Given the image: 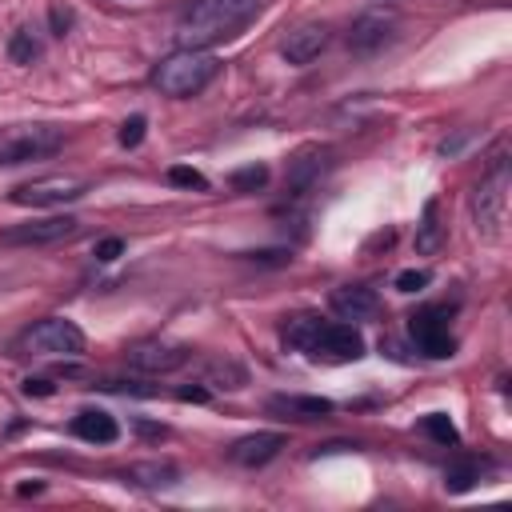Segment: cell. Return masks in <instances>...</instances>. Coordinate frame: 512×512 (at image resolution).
<instances>
[{
  "instance_id": "cell-1",
  "label": "cell",
  "mask_w": 512,
  "mask_h": 512,
  "mask_svg": "<svg viewBox=\"0 0 512 512\" xmlns=\"http://www.w3.org/2000/svg\"><path fill=\"white\" fill-rule=\"evenodd\" d=\"M256 12H260V0H188L176 16V40L180 48L224 44L240 36Z\"/></svg>"
},
{
  "instance_id": "cell-2",
  "label": "cell",
  "mask_w": 512,
  "mask_h": 512,
  "mask_svg": "<svg viewBox=\"0 0 512 512\" xmlns=\"http://www.w3.org/2000/svg\"><path fill=\"white\" fill-rule=\"evenodd\" d=\"M284 344L320 364H352L364 356V336L348 320L324 316H292L284 324Z\"/></svg>"
},
{
  "instance_id": "cell-3",
  "label": "cell",
  "mask_w": 512,
  "mask_h": 512,
  "mask_svg": "<svg viewBox=\"0 0 512 512\" xmlns=\"http://www.w3.org/2000/svg\"><path fill=\"white\" fill-rule=\"evenodd\" d=\"M220 68L224 64L212 56V48H176L152 68V84L160 88V96L192 100L220 76Z\"/></svg>"
},
{
  "instance_id": "cell-4",
  "label": "cell",
  "mask_w": 512,
  "mask_h": 512,
  "mask_svg": "<svg viewBox=\"0 0 512 512\" xmlns=\"http://www.w3.org/2000/svg\"><path fill=\"white\" fill-rule=\"evenodd\" d=\"M508 188H512V172H508V148L496 144V152L488 156V168L480 172V184L472 188V220L476 232L484 240H496L504 232V216H508Z\"/></svg>"
},
{
  "instance_id": "cell-5",
  "label": "cell",
  "mask_w": 512,
  "mask_h": 512,
  "mask_svg": "<svg viewBox=\"0 0 512 512\" xmlns=\"http://www.w3.org/2000/svg\"><path fill=\"white\" fill-rule=\"evenodd\" d=\"M84 348H88L84 332L64 316L36 320L16 340V356H48V360H76V356H84Z\"/></svg>"
},
{
  "instance_id": "cell-6",
  "label": "cell",
  "mask_w": 512,
  "mask_h": 512,
  "mask_svg": "<svg viewBox=\"0 0 512 512\" xmlns=\"http://www.w3.org/2000/svg\"><path fill=\"white\" fill-rule=\"evenodd\" d=\"M64 144V128L56 124H8L0 128V164L44 160Z\"/></svg>"
},
{
  "instance_id": "cell-7",
  "label": "cell",
  "mask_w": 512,
  "mask_h": 512,
  "mask_svg": "<svg viewBox=\"0 0 512 512\" xmlns=\"http://www.w3.org/2000/svg\"><path fill=\"white\" fill-rule=\"evenodd\" d=\"M408 336L416 344V352H424L428 360H448L456 352V336L448 328V312L428 304V308H416L408 316Z\"/></svg>"
},
{
  "instance_id": "cell-8",
  "label": "cell",
  "mask_w": 512,
  "mask_h": 512,
  "mask_svg": "<svg viewBox=\"0 0 512 512\" xmlns=\"http://www.w3.org/2000/svg\"><path fill=\"white\" fill-rule=\"evenodd\" d=\"M396 28H400V12H396V8H368V12H360V16L352 20V28H348V48H352L356 56H372V52H380L384 44H392Z\"/></svg>"
},
{
  "instance_id": "cell-9",
  "label": "cell",
  "mask_w": 512,
  "mask_h": 512,
  "mask_svg": "<svg viewBox=\"0 0 512 512\" xmlns=\"http://www.w3.org/2000/svg\"><path fill=\"white\" fill-rule=\"evenodd\" d=\"M128 364L148 376H168L192 364V348L180 340H140L136 348H128Z\"/></svg>"
},
{
  "instance_id": "cell-10",
  "label": "cell",
  "mask_w": 512,
  "mask_h": 512,
  "mask_svg": "<svg viewBox=\"0 0 512 512\" xmlns=\"http://www.w3.org/2000/svg\"><path fill=\"white\" fill-rule=\"evenodd\" d=\"M88 192V184L80 176H40V180H28L12 192L16 204H28V208H56V204H72Z\"/></svg>"
},
{
  "instance_id": "cell-11",
  "label": "cell",
  "mask_w": 512,
  "mask_h": 512,
  "mask_svg": "<svg viewBox=\"0 0 512 512\" xmlns=\"http://www.w3.org/2000/svg\"><path fill=\"white\" fill-rule=\"evenodd\" d=\"M80 228L76 216H40V220H28V224H12L0 232L4 244L12 248H40V244H56V240H68L72 232Z\"/></svg>"
},
{
  "instance_id": "cell-12",
  "label": "cell",
  "mask_w": 512,
  "mask_h": 512,
  "mask_svg": "<svg viewBox=\"0 0 512 512\" xmlns=\"http://www.w3.org/2000/svg\"><path fill=\"white\" fill-rule=\"evenodd\" d=\"M328 44H332V28L320 24V20H312V24H296V28L280 40V56H284L288 64L304 68V64H312Z\"/></svg>"
},
{
  "instance_id": "cell-13",
  "label": "cell",
  "mask_w": 512,
  "mask_h": 512,
  "mask_svg": "<svg viewBox=\"0 0 512 512\" xmlns=\"http://www.w3.org/2000/svg\"><path fill=\"white\" fill-rule=\"evenodd\" d=\"M328 160H332V152H328L324 144H304V148L288 160V176H284L288 196H304L308 188H316L320 176L328 172Z\"/></svg>"
},
{
  "instance_id": "cell-14",
  "label": "cell",
  "mask_w": 512,
  "mask_h": 512,
  "mask_svg": "<svg viewBox=\"0 0 512 512\" xmlns=\"http://www.w3.org/2000/svg\"><path fill=\"white\" fill-rule=\"evenodd\" d=\"M328 304L340 320H368V316L380 312V296L368 284H340V288H332Z\"/></svg>"
},
{
  "instance_id": "cell-15",
  "label": "cell",
  "mask_w": 512,
  "mask_h": 512,
  "mask_svg": "<svg viewBox=\"0 0 512 512\" xmlns=\"http://www.w3.org/2000/svg\"><path fill=\"white\" fill-rule=\"evenodd\" d=\"M280 448H284V432H252L228 448V460L240 468H264L268 460L280 456Z\"/></svg>"
},
{
  "instance_id": "cell-16",
  "label": "cell",
  "mask_w": 512,
  "mask_h": 512,
  "mask_svg": "<svg viewBox=\"0 0 512 512\" xmlns=\"http://www.w3.org/2000/svg\"><path fill=\"white\" fill-rule=\"evenodd\" d=\"M268 412H272L276 420H324V416H332V400L284 392V396H272V400H268Z\"/></svg>"
},
{
  "instance_id": "cell-17",
  "label": "cell",
  "mask_w": 512,
  "mask_h": 512,
  "mask_svg": "<svg viewBox=\"0 0 512 512\" xmlns=\"http://www.w3.org/2000/svg\"><path fill=\"white\" fill-rule=\"evenodd\" d=\"M72 432H76L80 440H88V444H116V440H120V424H116V416L104 412V408H84V412H76V416H72Z\"/></svg>"
},
{
  "instance_id": "cell-18",
  "label": "cell",
  "mask_w": 512,
  "mask_h": 512,
  "mask_svg": "<svg viewBox=\"0 0 512 512\" xmlns=\"http://www.w3.org/2000/svg\"><path fill=\"white\" fill-rule=\"evenodd\" d=\"M440 244H444L440 200H428V204H424V212H420V224H416V252H420V256H432Z\"/></svg>"
},
{
  "instance_id": "cell-19",
  "label": "cell",
  "mask_w": 512,
  "mask_h": 512,
  "mask_svg": "<svg viewBox=\"0 0 512 512\" xmlns=\"http://www.w3.org/2000/svg\"><path fill=\"white\" fill-rule=\"evenodd\" d=\"M200 384L236 392V388H244V384H248V372H244L240 364H232V360H212V364L200 372Z\"/></svg>"
},
{
  "instance_id": "cell-20",
  "label": "cell",
  "mask_w": 512,
  "mask_h": 512,
  "mask_svg": "<svg viewBox=\"0 0 512 512\" xmlns=\"http://www.w3.org/2000/svg\"><path fill=\"white\" fill-rule=\"evenodd\" d=\"M176 468L168 464V460H148V464H132L128 472H124V480H136V484H148V488H168V484H176Z\"/></svg>"
},
{
  "instance_id": "cell-21",
  "label": "cell",
  "mask_w": 512,
  "mask_h": 512,
  "mask_svg": "<svg viewBox=\"0 0 512 512\" xmlns=\"http://www.w3.org/2000/svg\"><path fill=\"white\" fill-rule=\"evenodd\" d=\"M476 480H480V464H476V460H460V464H452V468L444 472V488H448V492H468Z\"/></svg>"
},
{
  "instance_id": "cell-22",
  "label": "cell",
  "mask_w": 512,
  "mask_h": 512,
  "mask_svg": "<svg viewBox=\"0 0 512 512\" xmlns=\"http://www.w3.org/2000/svg\"><path fill=\"white\" fill-rule=\"evenodd\" d=\"M228 184H232L236 192H256V188L268 184V164H244V168H236V172L228 176Z\"/></svg>"
},
{
  "instance_id": "cell-23",
  "label": "cell",
  "mask_w": 512,
  "mask_h": 512,
  "mask_svg": "<svg viewBox=\"0 0 512 512\" xmlns=\"http://www.w3.org/2000/svg\"><path fill=\"white\" fill-rule=\"evenodd\" d=\"M8 56H12V64H32V60L40 56V40H36L28 28H20V32L8 40Z\"/></svg>"
},
{
  "instance_id": "cell-24",
  "label": "cell",
  "mask_w": 512,
  "mask_h": 512,
  "mask_svg": "<svg viewBox=\"0 0 512 512\" xmlns=\"http://www.w3.org/2000/svg\"><path fill=\"white\" fill-rule=\"evenodd\" d=\"M420 428H424V432H428V436H432L436 444H456V440H460L456 424H452V420H448L444 412H428V416L420 420Z\"/></svg>"
},
{
  "instance_id": "cell-25",
  "label": "cell",
  "mask_w": 512,
  "mask_h": 512,
  "mask_svg": "<svg viewBox=\"0 0 512 512\" xmlns=\"http://www.w3.org/2000/svg\"><path fill=\"white\" fill-rule=\"evenodd\" d=\"M168 180H172L176 188H196V192H208V176H204V172H196V168H188V164L168 168Z\"/></svg>"
},
{
  "instance_id": "cell-26",
  "label": "cell",
  "mask_w": 512,
  "mask_h": 512,
  "mask_svg": "<svg viewBox=\"0 0 512 512\" xmlns=\"http://www.w3.org/2000/svg\"><path fill=\"white\" fill-rule=\"evenodd\" d=\"M144 128H148V120H144V116H128V120L120 124V132H116V140H120L124 148H136V144L144 140Z\"/></svg>"
},
{
  "instance_id": "cell-27",
  "label": "cell",
  "mask_w": 512,
  "mask_h": 512,
  "mask_svg": "<svg viewBox=\"0 0 512 512\" xmlns=\"http://www.w3.org/2000/svg\"><path fill=\"white\" fill-rule=\"evenodd\" d=\"M428 280H432L428 268H404V272L396 276V288H400V292H420Z\"/></svg>"
},
{
  "instance_id": "cell-28",
  "label": "cell",
  "mask_w": 512,
  "mask_h": 512,
  "mask_svg": "<svg viewBox=\"0 0 512 512\" xmlns=\"http://www.w3.org/2000/svg\"><path fill=\"white\" fill-rule=\"evenodd\" d=\"M120 252H124V240H120V236H104V240L92 248V256H96V260H104V264H108V260H116Z\"/></svg>"
},
{
  "instance_id": "cell-29",
  "label": "cell",
  "mask_w": 512,
  "mask_h": 512,
  "mask_svg": "<svg viewBox=\"0 0 512 512\" xmlns=\"http://www.w3.org/2000/svg\"><path fill=\"white\" fill-rule=\"evenodd\" d=\"M24 396H52V380H44V376H28V380H24Z\"/></svg>"
},
{
  "instance_id": "cell-30",
  "label": "cell",
  "mask_w": 512,
  "mask_h": 512,
  "mask_svg": "<svg viewBox=\"0 0 512 512\" xmlns=\"http://www.w3.org/2000/svg\"><path fill=\"white\" fill-rule=\"evenodd\" d=\"M48 20H52V32H56V36H64V32H68V24H72V12H68V8H52V12H48Z\"/></svg>"
},
{
  "instance_id": "cell-31",
  "label": "cell",
  "mask_w": 512,
  "mask_h": 512,
  "mask_svg": "<svg viewBox=\"0 0 512 512\" xmlns=\"http://www.w3.org/2000/svg\"><path fill=\"white\" fill-rule=\"evenodd\" d=\"M176 396H180V400H196V404H200V400H208V388H204V384H192V388H180Z\"/></svg>"
}]
</instances>
